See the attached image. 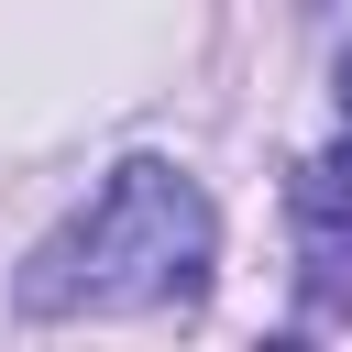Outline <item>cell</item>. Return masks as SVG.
Wrapping results in <instances>:
<instances>
[{
    "label": "cell",
    "instance_id": "6da1fadb",
    "mask_svg": "<svg viewBox=\"0 0 352 352\" xmlns=\"http://www.w3.org/2000/svg\"><path fill=\"white\" fill-rule=\"evenodd\" d=\"M209 198L176 165H121L33 264H22V308L33 319H77V308H187L209 286Z\"/></svg>",
    "mask_w": 352,
    "mask_h": 352
},
{
    "label": "cell",
    "instance_id": "7a4b0ae2",
    "mask_svg": "<svg viewBox=\"0 0 352 352\" xmlns=\"http://www.w3.org/2000/svg\"><path fill=\"white\" fill-rule=\"evenodd\" d=\"M297 220H308V264H319L308 286H319V308H341V297H352V286H341V253H352V143L297 176Z\"/></svg>",
    "mask_w": 352,
    "mask_h": 352
},
{
    "label": "cell",
    "instance_id": "3957f363",
    "mask_svg": "<svg viewBox=\"0 0 352 352\" xmlns=\"http://www.w3.org/2000/svg\"><path fill=\"white\" fill-rule=\"evenodd\" d=\"M341 110H352V55H341Z\"/></svg>",
    "mask_w": 352,
    "mask_h": 352
}]
</instances>
